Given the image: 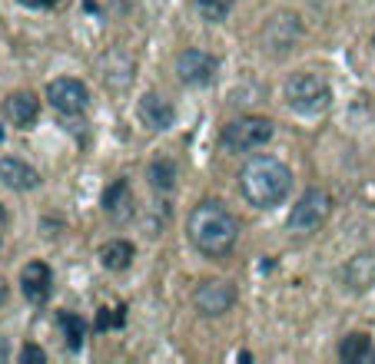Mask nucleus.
<instances>
[{"label":"nucleus","mask_w":375,"mask_h":364,"mask_svg":"<svg viewBox=\"0 0 375 364\" xmlns=\"http://www.w3.org/2000/svg\"><path fill=\"white\" fill-rule=\"evenodd\" d=\"M186 236L203 255L220 258L236 245V238H239V219H236L222 202L206 199V202H199L196 209L189 212Z\"/></svg>","instance_id":"f257e3e1"},{"label":"nucleus","mask_w":375,"mask_h":364,"mask_svg":"<svg viewBox=\"0 0 375 364\" xmlns=\"http://www.w3.org/2000/svg\"><path fill=\"white\" fill-rule=\"evenodd\" d=\"M292 189V172L276 156H253L239 169V193L256 209H273Z\"/></svg>","instance_id":"f03ea898"},{"label":"nucleus","mask_w":375,"mask_h":364,"mask_svg":"<svg viewBox=\"0 0 375 364\" xmlns=\"http://www.w3.org/2000/svg\"><path fill=\"white\" fill-rule=\"evenodd\" d=\"M286 103L299 116H322L332 107V90L319 73H292L286 80Z\"/></svg>","instance_id":"7ed1b4c3"},{"label":"nucleus","mask_w":375,"mask_h":364,"mask_svg":"<svg viewBox=\"0 0 375 364\" xmlns=\"http://www.w3.org/2000/svg\"><path fill=\"white\" fill-rule=\"evenodd\" d=\"M273 133H276L273 119H266V116H239V119H232L230 126L222 129V146H226L230 152H256V150H263L266 142L273 140Z\"/></svg>","instance_id":"20e7f679"},{"label":"nucleus","mask_w":375,"mask_h":364,"mask_svg":"<svg viewBox=\"0 0 375 364\" xmlns=\"http://www.w3.org/2000/svg\"><path fill=\"white\" fill-rule=\"evenodd\" d=\"M329 209H332L329 193L319 189V186H312V189H306V193L296 199V205H292V212H289V219H286V229L296 232V236H309V232H316V229L326 222Z\"/></svg>","instance_id":"39448f33"},{"label":"nucleus","mask_w":375,"mask_h":364,"mask_svg":"<svg viewBox=\"0 0 375 364\" xmlns=\"http://www.w3.org/2000/svg\"><path fill=\"white\" fill-rule=\"evenodd\" d=\"M216 70H220V60L199 47H189L177 56V76L186 86H210L216 80Z\"/></svg>","instance_id":"423d86ee"},{"label":"nucleus","mask_w":375,"mask_h":364,"mask_svg":"<svg viewBox=\"0 0 375 364\" xmlns=\"http://www.w3.org/2000/svg\"><path fill=\"white\" fill-rule=\"evenodd\" d=\"M47 99H50V107H54L56 113L77 116V113L87 109L90 90L80 83V80H73V76H60V80H50V86H47Z\"/></svg>","instance_id":"0eeeda50"},{"label":"nucleus","mask_w":375,"mask_h":364,"mask_svg":"<svg viewBox=\"0 0 375 364\" xmlns=\"http://www.w3.org/2000/svg\"><path fill=\"white\" fill-rule=\"evenodd\" d=\"M232 305H236V289L222 279L203 281V285H196V291H193V308H196L203 318H220Z\"/></svg>","instance_id":"6e6552de"},{"label":"nucleus","mask_w":375,"mask_h":364,"mask_svg":"<svg viewBox=\"0 0 375 364\" xmlns=\"http://www.w3.org/2000/svg\"><path fill=\"white\" fill-rule=\"evenodd\" d=\"M299 37H302V23H299L296 13H289V11H279L273 20L266 23V30H263V47L269 50V54H289L292 47L299 43Z\"/></svg>","instance_id":"1a4fd4ad"},{"label":"nucleus","mask_w":375,"mask_h":364,"mask_svg":"<svg viewBox=\"0 0 375 364\" xmlns=\"http://www.w3.org/2000/svg\"><path fill=\"white\" fill-rule=\"evenodd\" d=\"M136 113H140V123H143L146 129H153V133H163V129H169L173 123H177V109H173V103H169L166 97H160V93H143Z\"/></svg>","instance_id":"9d476101"},{"label":"nucleus","mask_w":375,"mask_h":364,"mask_svg":"<svg viewBox=\"0 0 375 364\" xmlns=\"http://www.w3.org/2000/svg\"><path fill=\"white\" fill-rule=\"evenodd\" d=\"M50 289H54V275H50V268H47L44 262H27L23 272H20L23 298L33 301V305H40V301H47Z\"/></svg>","instance_id":"9b49d317"},{"label":"nucleus","mask_w":375,"mask_h":364,"mask_svg":"<svg viewBox=\"0 0 375 364\" xmlns=\"http://www.w3.org/2000/svg\"><path fill=\"white\" fill-rule=\"evenodd\" d=\"M0 182L7 189H13V193H27V189L40 186V172L27 166L23 159H17V156H4L0 159Z\"/></svg>","instance_id":"f8f14e48"},{"label":"nucleus","mask_w":375,"mask_h":364,"mask_svg":"<svg viewBox=\"0 0 375 364\" xmlns=\"http://www.w3.org/2000/svg\"><path fill=\"white\" fill-rule=\"evenodd\" d=\"M133 193H130V182L126 179H117L107 186V193H103V212L117 219V222H126L133 219Z\"/></svg>","instance_id":"ddd939ff"},{"label":"nucleus","mask_w":375,"mask_h":364,"mask_svg":"<svg viewBox=\"0 0 375 364\" xmlns=\"http://www.w3.org/2000/svg\"><path fill=\"white\" fill-rule=\"evenodd\" d=\"M4 113L11 119L13 126H30L37 113H40V99L33 97L30 90H20V93H11L7 103H4Z\"/></svg>","instance_id":"4468645a"},{"label":"nucleus","mask_w":375,"mask_h":364,"mask_svg":"<svg viewBox=\"0 0 375 364\" xmlns=\"http://www.w3.org/2000/svg\"><path fill=\"white\" fill-rule=\"evenodd\" d=\"M345 281L352 285L355 291H365L369 285H375V255L362 252V255H355L349 265H345Z\"/></svg>","instance_id":"2eb2a0df"},{"label":"nucleus","mask_w":375,"mask_h":364,"mask_svg":"<svg viewBox=\"0 0 375 364\" xmlns=\"http://www.w3.org/2000/svg\"><path fill=\"white\" fill-rule=\"evenodd\" d=\"M179 172H177V162L173 159H153L150 166H146V182H150V189L153 193H169L173 186H177Z\"/></svg>","instance_id":"dca6fc26"},{"label":"nucleus","mask_w":375,"mask_h":364,"mask_svg":"<svg viewBox=\"0 0 375 364\" xmlns=\"http://www.w3.org/2000/svg\"><path fill=\"white\" fill-rule=\"evenodd\" d=\"M130 262H133V245L126 238H113V242L100 248V265L110 268V272H123V268H130Z\"/></svg>","instance_id":"f3484780"},{"label":"nucleus","mask_w":375,"mask_h":364,"mask_svg":"<svg viewBox=\"0 0 375 364\" xmlns=\"http://www.w3.org/2000/svg\"><path fill=\"white\" fill-rule=\"evenodd\" d=\"M372 354V341H369V334H349V338H343V344H339V358H343L345 364H362L365 358Z\"/></svg>","instance_id":"a211bd4d"},{"label":"nucleus","mask_w":375,"mask_h":364,"mask_svg":"<svg viewBox=\"0 0 375 364\" xmlns=\"http://www.w3.org/2000/svg\"><path fill=\"white\" fill-rule=\"evenodd\" d=\"M60 328H64L66 348H70V351H80V348H83V322H80L77 315L64 311V315H60Z\"/></svg>","instance_id":"6ab92c4d"},{"label":"nucleus","mask_w":375,"mask_h":364,"mask_svg":"<svg viewBox=\"0 0 375 364\" xmlns=\"http://www.w3.org/2000/svg\"><path fill=\"white\" fill-rule=\"evenodd\" d=\"M196 11L206 23H222L230 17V0H196Z\"/></svg>","instance_id":"aec40b11"},{"label":"nucleus","mask_w":375,"mask_h":364,"mask_svg":"<svg viewBox=\"0 0 375 364\" xmlns=\"http://www.w3.org/2000/svg\"><path fill=\"white\" fill-rule=\"evenodd\" d=\"M20 361L23 364H44L47 354H44V348H37V344H23V348H20Z\"/></svg>","instance_id":"412c9836"},{"label":"nucleus","mask_w":375,"mask_h":364,"mask_svg":"<svg viewBox=\"0 0 375 364\" xmlns=\"http://www.w3.org/2000/svg\"><path fill=\"white\" fill-rule=\"evenodd\" d=\"M113 322L120 324V322H123V315H117V318H113V315H110L107 308H100V318H97V328H100V332H107V328H110Z\"/></svg>","instance_id":"4be33fe9"},{"label":"nucleus","mask_w":375,"mask_h":364,"mask_svg":"<svg viewBox=\"0 0 375 364\" xmlns=\"http://www.w3.org/2000/svg\"><path fill=\"white\" fill-rule=\"evenodd\" d=\"M11 358V344H7V338H0V364Z\"/></svg>","instance_id":"5701e85b"},{"label":"nucleus","mask_w":375,"mask_h":364,"mask_svg":"<svg viewBox=\"0 0 375 364\" xmlns=\"http://www.w3.org/2000/svg\"><path fill=\"white\" fill-rule=\"evenodd\" d=\"M23 4H30V7H50V4H56V0H23Z\"/></svg>","instance_id":"b1692460"},{"label":"nucleus","mask_w":375,"mask_h":364,"mask_svg":"<svg viewBox=\"0 0 375 364\" xmlns=\"http://www.w3.org/2000/svg\"><path fill=\"white\" fill-rule=\"evenodd\" d=\"M7 295H11V291H7V281H0V305H7Z\"/></svg>","instance_id":"393cba45"},{"label":"nucleus","mask_w":375,"mask_h":364,"mask_svg":"<svg viewBox=\"0 0 375 364\" xmlns=\"http://www.w3.org/2000/svg\"><path fill=\"white\" fill-rule=\"evenodd\" d=\"M4 225H7V209L0 205V229H4Z\"/></svg>","instance_id":"a878e982"}]
</instances>
